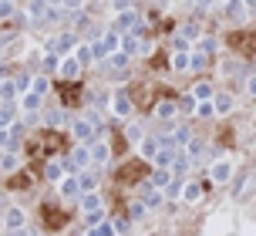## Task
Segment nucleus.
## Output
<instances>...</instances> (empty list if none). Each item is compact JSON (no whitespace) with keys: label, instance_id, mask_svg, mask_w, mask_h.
Instances as JSON below:
<instances>
[{"label":"nucleus","instance_id":"obj_1","mask_svg":"<svg viewBox=\"0 0 256 236\" xmlns=\"http://www.w3.org/2000/svg\"><path fill=\"white\" fill-rule=\"evenodd\" d=\"M209 179L216 186H226L232 179V158H226V156H219V158H212V166H209Z\"/></svg>","mask_w":256,"mask_h":236},{"label":"nucleus","instance_id":"obj_2","mask_svg":"<svg viewBox=\"0 0 256 236\" xmlns=\"http://www.w3.org/2000/svg\"><path fill=\"white\" fill-rule=\"evenodd\" d=\"M71 135H74L81 145H91V138L98 135V128H94L91 122H74V125H71Z\"/></svg>","mask_w":256,"mask_h":236},{"label":"nucleus","instance_id":"obj_3","mask_svg":"<svg viewBox=\"0 0 256 236\" xmlns=\"http://www.w3.org/2000/svg\"><path fill=\"white\" fill-rule=\"evenodd\" d=\"M88 152H91V162H98V166H104V162L112 158V148H108V142H104V138L91 142V145H88Z\"/></svg>","mask_w":256,"mask_h":236},{"label":"nucleus","instance_id":"obj_4","mask_svg":"<svg viewBox=\"0 0 256 236\" xmlns=\"http://www.w3.org/2000/svg\"><path fill=\"white\" fill-rule=\"evenodd\" d=\"M4 223H7V230H20V226L27 223V212L20 210V206H10V210L4 212Z\"/></svg>","mask_w":256,"mask_h":236},{"label":"nucleus","instance_id":"obj_5","mask_svg":"<svg viewBox=\"0 0 256 236\" xmlns=\"http://www.w3.org/2000/svg\"><path fill=\"white\" fill-rule=\"evenodd\" d=\"M112 115H118V118H128V115H132V98H128V94L118 92L115 98H112Z\"/></svg>","mask_w":256,"mask_h":236},{"label":"nucleus","instance_id":"obj_6","mask_svg":"<svg viewBox=\"0 0 256 236\" xmlns=\"http://www.w3.org/2000/svg\"><path fill=\"white\" fill-rule=\"evenodd\" d=\"M58 74H61V78H78V74H81V61H78V58H64L61 64H58Z\"/></svg>","mask_w":256,"mask_h":236},{"label":"nucleus","instance_id":"obj_7","mask_svg":"<svg viewBox=\"0 0 256 236\" xmlns=\"http://www.w3.org/2000/svg\"><path fill=\"white\" fill-rule=\"evenodd\" d=\"M58 192H61V196H81V186H78V176H64L61 182H58Z\"/></svg>","mask_w":256,"mask_h":236},{"label":"nucleus","instance_id":"obj_8","mask_svg":"<svg viewBox=\"0 0 256 236\" xmlns=\"http://www.w3.org/2000/svg\"><path fill=\"white\" fill-rule=\"evenodd\" d=\"M102 206L104 202H102V196H98V189H94V192H81V210L84 212H98Z\"/></svg>","mask_w":256,"mask_h":236},{"label":"nucleus","instance_id":"obj_9","mask_svg":"<svg viewBox=\"0 0 256 236\" xmlns=\"http://www.w3.org/2000/svg\"><path fill=\"white\" fill-rule=\"evenodd\" d=\"M176 112H179L176 102H158V105H155V118H158V122H172Z\"/></svg>","mask_w":256,"mask_h":236},{"label":"nucleus","instance_id":"obj_10","mask_svg":"<svg viewBox=\"0 0 256 236\" xmlns=\"http://www.w3.org/2000/svg\"><path fill=\"white\" fill-rule=\"evenodd\" d=\"M44 179L51 186H58L64 179V162H48V166H44Z\"/></svg>","mask_w":256,"mask_h":236},{"label":"nucleus","instance_id":"obj_11","mask_svg":"<svg viewBox=\"0 0 256 236\" xmlns=\"http://www.w3.org/2000/svg\"><path fill=\"white\" fill-rule=\"evenodd\" d=\"M71 166H74V169H88V166H91L88 145H78V148H74V156H71Z\"/></svg>","mask_w":256,"mask_h":236},{"label":"nucleus","instance_id":"obj_12","mask_svg":"<svg viewBox=\"0 0 256 236\" xmlns=\"http://www.w3.org/2000/svg\"><path fill=\"white\" fill-rule=\"evenodd\" d=\"M40 105H44V94H38V92L20 94V108H24V112H38Z\"/></svg>","mask_w":256,"mask_h":236},{"label":"nucleus","instance_id":"obj_13","mask_svg":"<svg viewBox=\"0 0 256 236\" xmlns=\"http://www.w3.org/2000/svg\"><path fill=\"white\" fill-rule=\"evenodd\" d=\"M232 105H236V102H232V94H216V98H212V108H216V115H230Z\"/></svg>","mask_w":256,"mask_h":236},{"label":"nucleus","instance_id":"obj_14","mask_svg":"<svg viewBox=\"0 0 256 236\" xmlns=\"http://www.w3.org/2000/svg\"><path fill=\"white\" fill-rule=\"evenodd\" d=\"M115 233H118L115 223H112V220H102V223H94L91 233H81V236H115Z\"/></svg>","mask_w":256,"mask_h":236},{"label":"nucleus","instance_id":"obj_15","mask_svg":"<svg viewBox=\"0 0 256 236\" xmlns=\"http://www.w3.org/2000/svg\"><path fill=\"white\" fill-rule=\"evenodd\" d=\"M155 152H158V142H155V138H142V145H138V156L152 162V158H155Z\"/></svg>","mask_w":256,"mask_h":236},{"label":"nucleus","instance_id":"obj_16","mask_svg":"<svg viewBox=\"0 0 256 236\" xmlns=\"http://www.w3.org/2000/svg\"><path fill=\"white\" fill-rule=\"evenodd\" d=\"M199 196H202V189L196 182H186L182 186V202H199Z\"/></svg>","mask_w":256,"mask_h":236},{"label":"nucleus","instance_id":"obj_17","mask_svg":"<svg viewBox=\"0 0 256 236\" xmlns=\"http://www.w3.org/2000/svg\"><path fill=\"white\" fill-rule=\"evenodd\" d=\"M189 94L196 98V102H206V98H212V84H209V81H202V84H196Z\"/></svg>","mask_w":256,"mask_h":236},{"label":"nucleus","instance_id":"obj_18","mask_svg":"<svg viewBox=\"0 0 256 236\" xmlns=\"http://www.w3.org/2000/svg\"><path fill=\"white\" fill-rule=\"evenodd\" d=\"M196 115H199V118L216 115V108H212V98H206V102H196Z\"/></svg>","mask_w":256,"mask_h":236},{"label":"nucleus","instance_id":"obj_19","mask_svg":"<svg viewBox=\"0 0 256 236\" xmlns=\"http://www.w3.org/2000/svg\"><path fill=\"white\" fill-rule=\"evenodd\" d=\"M71 44H74V34H61V38H54V40H51L54 51H68Z\"/></svg>","mask_w":256,"mask_h":236},{"label":"nucleus","instance_id":"obj_20","mask_svg":"<svg viewBox=\"0 0 256 236\" xmlns=\"http://www.w3.org/2000/svg\"><path fill=\"white\" fill-rule=\"evenodd\" d=\"M168 182H172V172H168V169H162V172H155V176H152V186H155V189H166Z\"/></svg>","mask_w":256,"mask_h":236},{"label":"nucleus","instance_id":"obj_21","mask_svg":"<svg viewBox=\"0 0 256 236\" xmlns=\"http://www.w3.org/2000/svg\"><path fill=\"white\" fill-rule=\"evenodd\" d=\"M78 186H81V192H94L98 189V179L94 176H78Z\"/></svg>","mask_w":256,"mask_h":236},{"label":"nucleus","instance_id":"obj_22","mask_svg":"<svg viewBox=\"0 0 256 236\" xmlns=\"http://www.w3.org/2000/svg\"><path fill=\"white\" fill-rule=\"evenodd\" d=\"M186 68H189V51H179L172 58V71H186Z\"/></svg>","mask_w":256,"mask_h":236},{"label":"nucleus","instance_id":"obj_23","mask_svg":"<svg viewBox=\"0 0 256 236\" xmlns=\"http://www.w3.org/2000/svg\"><path fill=\"white\" fill-rule=\"evenodd\" d=\"M14 94H17V84H10V81H0V98H4V102H10Z\"/></svg>","mask_w":256,"mask_h":236},{"label":"nucleus","instance_id":"obj_24","mask_svg":"<svg viewBox=\"0 0 256 236\" xmlns=\"http://www.w3.org/2000/svg\"><path fill=\"white\" fill-rule=\"evenodd\" d=\"M145 212H148V206H145V202H132L128 216H132V220H145Z\"/></svg>","mask_w":256,"mask_h":236},{"label":"nucleus","instance_id":"obj_25","mask_svg":"<svg viewBox=\"0 0 256 236\" xmlns=\"http://www.w3.org/2000/svg\"><path fill=\"white\" fill-rule=\"evenodd\" d=\"M14 142V128H0V152H7Z\"/></svg>","mask_w":256,"mask_h":236},{"label":"nucleus","instance_id":"obj_26","mask_svg":"<svg viewBox=\"0 0 256 236\" xmlns=\"http://www.w3.org/2000/svg\"><path fill=\"white\" fill-rule=\"evenodd\" d=\"M14 125V112L10 108H0V128H10Z\"/></svg>","mask_w":256,"mask_h":236},{"label":"nucleus","instance_id":"obj_27","mask_svg":"<svg viewBox=\"0 0 256 236\" xmlns=\"http://www.w3.org/2000/svg\"><path fill=\"white\" fill-rule=\"evenodd\" d=\"M0 169L14 172V169H17V156H4V158H0Z\"/></svg>","mask_w":256,"mask_h":236},{"label":"nucleus","instance_id":"obj_28","mask_svg":"<svg viewBox=\"0 0 256 236\" xmlns=\"http://www.w3.org/2000/svg\"><path fill=\"white\" fill-rule=\"evenodd\" d=\"M30 88L38 94H48V78H30Z\"/></svg>","mask_w":256,"mask_h":236},{"label":"nucleus","instance_id":"obj_29","mask_svg":"<svg viewBox=\"0 0 256 236\" xmlns=\"http://www.w3.org/2000/svg\"><path fill=\"white\" fill-rule=\"evenodd\" d=\"M78 61H81V64H88L91 58H94V54H91V48H84V44H81V48H78V54H74Z\"/></svg>","mask_w":256,"mask_h":236},{"label":"nucleus","instance_id":"obj_30","mask_svg":"<svg viewBox=\"0 0 256 236\" xmlns=\"http://www.w3.org/2000/svg\"><path fill=\"white\" fill-rule=\"evenodd\" d=\"M125 135H128V142H142V128H138V125H128Z\"/></svg>","mask_w":256,"mask_h":236},{"label":"nucleus","instance_id":"obj_31","mask_svg":"<svg viewBox=\"0 0 256 236\" xmlns=\"http://www.w3.org/2000/svg\"><path fill=\"white\" fill-rule=\"evenodd\" d=\"M199 51H216V40H212V38H202V40H199Z\"/></svg>","mask_w":256,"mask_h":236},{"label":"nucleus","instance_id":"obj_32","mask_svg":"<svg viewBox=\"0 0 256 236\" xmlns=\"http://www.w3.org/2000/svg\"><path fill=\"white\" fill-rule=\"evenodd\" d=\"M58 64H61V61H58V58H51V54L44 58V68H48V71H51V68H58Z\"/></svg>","mask_w":256,"mask_h":236},{"label":"nucleus","instance_id":"obj_33","mask_svg":"<svg viewBox=\"0 0 256 236\" xmlns=\"http://www.w3.org/2000/svg\"><path fill=\"white\" fill-rule=\"evenodd\" d=\"M64 7H68V10H74V7H81V4H84V0H61Z\"/></svg>","mask_w":256,"mask_h":236},{"label":"nucleus","instance_id":"obj_34","mask_svg":"<svg viewBox=\"0 0 256 236\" xmlns=\"http://www.w3.org/2000/svg\"><path fill=\"white\" fill-rule=\"evenodd\" d=\"M246 92H250V94H253V98H256V74H253V78H250V81H246Z\"/></svg>","mask_w":256,"mask_h":236},{"label":"nucleus","instance_id":"obj_35","mask_svg":"<svg viewBox=\"0 0 256 236\" xmlns=\"http://www.w3.org/2000/svg\"><path fill=\"white\" fill-rule=\"evenodd\" d=\"M115 236H132V233H128V230H122V233H115Z\"/></svg>","mask_w":256,"mask_h":236}]
</instances>
